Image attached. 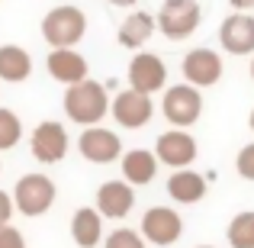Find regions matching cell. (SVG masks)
<instances>
[{"mask_svg": "<svg viewBox=\"0 0 254 248\" xmlns=\"http://www.w3.org/2000/svg\"><path fill=\"white\" fill-rule=\"evenodd\" d=\"M62 103H64V116L74 119L77 126H100V119L106 116V110H110L106 87L100 81H90V78L71 84L68 90H64Z\"/></svg>", "mask_w": 254, "mask_h": 248, "instance_id": "obj_1", "label": "cell"}, {"mask_svg": "<svg viewBox=\"0 0 254 248\" xmlns=\"http://www.w3.org/2000/svg\"><path fill=\"white\" fill-rule=\"evenodd\" d=\"M84 32H87V16L71 3L49 10L42 19V39L52 49H74L84 39Z\"/></svg>", "mask_w": 254, "mask_h": 248, "instance_id": "obj_2", "label": "cell"}, {"mask_svg": "<svg viewBox=\"0 0 254 248\" xmlns=\"http://www.w3.org/2000/svg\"><path fill=\"white\" fill-rule=\"evenodd\" d=\"M10 197H13V210H19L23 216H45L55 203L58 190L49 174H23Z\"/></svg>", "mask_w": 254, "mask_h": 248, "instance_id": "obj_3", "label": "cell"}, {"mask_svg": "<svg viewBox=\"0 0 254 248\" xmlns=\"http://www.w3.org/2000/svg\"><path fill=\"white\" fill-rule=\"evenodd\" d=\"M199 19H203V10H199L196 0H164L155 26L164 39L184 42V39H190L199 29Z\"/></svg>", "mask_w": 254, "mask_h": 248, "instance_id": "obj_4", "label": "cell"}, {"mask_svg": "<svg viewBox=\"0 0 254 248\" xmlns=\"http://www.w3.org/2000/svg\"><path fill=\"white\" fill-rule=\"evenodd\" d=\"M161 113H164V119H168L174 129H190V126L199 119V113H203V93H199L193 84H187V81L174 84V87L164 90Z\"/></svg>", "mask_w": 254, "mask_h": 248, "instance_id": "obj_5", "label": "cell"}, {"mask_svg": "<svg viewBox=\"0 0 254 248\" xmlns=\"http://www.w3.org/2000/svg\"><path fill=\"white\" fill-rule=\"evenodd\" d=\"M142 239L148 245H158V248H168L174 242H180V236H184V219H180L177 210H171V206H151V210H145L142 216Z\"/></svg>", "mask_w": 254, "mask_h": 248, "instance_id": "obj_6", "label": "cell"}, {"mask_svg": "<svg viewBox=\"0 0 254 248\" xmlns=\"http://www.w3.org/2000/svg\"><path fill=\"white\" fill-rule=\"evenodd\" d=\"M68 129H64L62 123H55V119H45V123H39L36 129H32L29 136V149H32V158L42 165H58L64 155H68Z\"/></svg>", "mask_w": 254, "mask_h": 248, "instance_id": "obj_7", "label": "cell"}, {"mask_svg": "<svg viewBox=\"0 0 254 248\" xmlns=\"http://www.w3.org/2000/svg\"><path fill=\"white\" fill-rule=\"evenodd\" d=\"M180 71H184V81L193 84L196 90H203V87H212L222 81V55H219L216 49H190L184 55V65H180Z\"/></svg>", "mask_w": 254, "mask_h": 248, "instance_id": "obj_8", "label": "cell"}, {"mask_svg": "<svg viewBox=\"0 0 254 248\" xmlns=\"http://www.w3.org/2000/svg\"><path fill=\"white\" fill-rule=\"evenodd\" d=\"M168 84V65H164L161 55L155 52H138L129 62V87L138 93H158Z\"/></svg>", "mask_w": 254, "mask_h": 248, "instance_id": "obj_9", "label": "cell"}, {"mask_svg": "<svg viewBox=\"0 0 254 248\" xmlns=\"http://www.w3.org/2000/svg\"><path fill=\"white\" fill-rule=\"evenodd\" d=\"M155 158L161 165L174 167V171L190 167L193 162H196V139H193L187 129H168V132H161L158 142H155Z\"/></svg>", "mask_w": 254, "mask_h": 248, "instance_id": "obj_10", "label": "cell"}, {"mask_svg": "<svg viewBox=\"0 0 254 248\" xmlns=\"http://www.w3.org/2000/svg\"><path fill=\"white\" fill-rule=\"evenodd\" d=\"M110 113L123 129H142L151 116H155V103H151L148 93H138V90H123L113 97L110 103Z\"/></svg>", "mask_w": 254, "mask_h": 248, "instance_id": "obj_11", "label": "cell"}, {"mask_svg": "<svg viewBox=\"0 0 254 248\" xmlns=\"http://www.w3.org/2000/svg\"><path fill=\"white\" fill-rule=\"evenodd\" d=\"M77 149H81V155L93 165H110V162H116V158H123V142H119V136L113 129H106V126H87L81 132V139H77Z\"/></svg>", "mask_w": 254, "mask_h": 248, "instance_id": "obj_12", "label": "cell"}, {"mask_svg": "<svg viewBox=\"0 0 254 248\" xmlns=\"http://www.w3.org/2000/svg\"><path fill=\"white\" fill-rule=\"evenodd\" d=\"M219 42L229 55H254V16L248 13H232L219 26Z\"/></svg>", "mask_w": 254, "mask_h": 248, "instance_id": "obj_13", "label": "cell"}, {"mask_svg": "<svg viewBox=\"0 0 254 248\" xmlns=\"http://www.w3.org/2000/svg\"><path fill=\"white\" fill-rule=\"evenodd\" d=\"M135 206V187L126 180H106L97 190V213L103 219H126Z\"/></svg>", "mask_w": 254, "mask_h": 248, "instance_id": "obj_14", "label": "cell"}, {"mask_svg": "<svg viewBox=\"0 0 254 248\" xmlns=\"http://www.w3.org/2000/svg\"><path fill=\"white\" fill-rule=\"evenodd\" d=\"M45 68L58 84L71 87L87 78V58L77 49H52L49 58H45Z\"/></svg>", "mask_w": 254, "mask_h": 248, "instance_id": "obj_15", "label": "cell"}, {"mask_svg": "<svg viewBox=\"0 0 254 248\" xmlns=\"http://www.w3.org/2000/svg\"><path fill=\"white\" fill-rule=\"evenodd\" d=\"M119 167H123L126 184L145 187V184H151L155 174H158V158H155V152H148V149H132V152H123Z\"/></svg>", "mask_w": 254, "mask_h": 248, "instance_id": "obj_16", "label": "cell"}, {"mask_svg": "<svg viewBox=\"0 0 254 248\" xmlns=\"http://www.w3.org/2000/svg\"><path fill=\"white\" fill-rule=\"evenodd\" d=\"M168 197L174 203H199V200L206 197V177L199 171H190V167H180V171H174L168 177Z\"/></svg>", "mask_w": 254, "mask_h": 248, "instance_id": "obj_17", "label": "cell"}, {"mask_svg": "<svg viewBox=\"0 0 254 248\" xmlns=\"http://www.w3.org/2000/svg\"><path fill=\"white\" fill-rule=\"evenodd\" d=\"M71 239L77 248H97L103 242V216L97 213V206H81L71 216Z\"/></svg>", "mask_w": 254, "mask_h": 248, "instance_id": "obj_18", "label": "cell"}, {"mask_svg": "<svg viewBox=\"0 0 254 248\" xmlns=\"http://www.w3.org/2000/svg\"><path fill=\"white\" fill-rule=\"evenodd\" d=\"M32 75V55L19 45H0V81L23 84Z\"/></svg>", "mask_w": 254, "mask_h": 248, "instance_id": "obj_19", "label": "cell"}, {"mask_svg": "<svg viewBox=\"0 0 254 248\" xmlns=\"http://www.w3.org/2000/svg\"><path fill=\"white\" fill-rule=\"evenodd\" d=\"M155 29H158L155 16L145 13V10H135L132 16L123 19V26H119V45H126V49H142Z\"/></svg>", "mask_w": 254, "mask_h": 248, "instance_id": "obj_20", "label": "cell"}, {"mask_svg": "<svg viewBox=\"0 0 254 248\" xmlns=\"http://www.w3.org/2000/svg\"><path fill=\"white\" fill-rule=\"evenodd\" d=\"M232 248H254V210H242L232 216L229 229H225Z\"/></svg>", "mask_w": 254, "mask_h": 248, "instance_id": "obj_21", "label": "cell"}, {"mask_svg": "<svg viewBox=\"0 0 254 248\" xmlns=\"http://www.w3.org/2000/svg\"><path fill=\"white\" fill-rule=\"evenodd\" d=\"M19 139H23V123H19V116L13 110H6V106H0V152L16 149Z\"/></svg>", "mask_w": 254, "mask_h": 248, "instance_id": "obj_22", "label": "cell"}, {"mask_svg": "<svg viewBox=\"0 0 254 248\" xmlns=\"http://www.w3.org/2000/svg\"><path fill=\"white\" fill-rule=\"evenodd\" d=\"M148 242L142 239V232H135V229H113L110 236H106V242L103 248H145Z\"/></svg>", "mask_w": 254, "mask_h": 248, "instance_id": "obj_23", "label": "cell"}, {"mask_svg": "<svg viewBox=\"0 0 254 248\" xmlns=\"http://www.w3.org/2000/svg\"><path fill=\"white\" fill-rule=\"evenodd\" d=\"M235 171L242 174L245 180H254V142L242 145V152L235 155Z\"/></svg>", "mask_w": 254, "mask_h": 248, "instance_id": "obj_24", "label": "cell"}, {"mask_svg": "<svg viewBox=\"0 0 254 248\" xmlns=\"http://www.w3.org/2000/svg\"><path fill=\"white\" fill-rule=\"evenodd\" d=\"M0 248H26V239L16 226H0Z\"/></svg>", "mask_w": 254, "mask_h": 248, "instance_id": "obj_25", "label": "cell"}, {"mask_svg": "<svg viewBox=\"0 0 254 248\" xmlns=\"http://www.w3.org/2000/svg\"><path fill=\"white\" fill-rule=\"evenodd\" d=\"M10 216H13V197L0 187V226L10 223Z\"/></svg>", "mask_w": 254, "mask_h": 248, "instance_id": "obj_26", "label": "cell"}, {"mask_svg": "<svg viewBox=\"0 0 254 248\" xmlns=\"http://www.w3.org/2000/svg\"><path fill=\"white\" fill-rule=\"evenodd\" d=\"M229 3L235 6L238 13H251V10H254V0H229Z\"/></svg>", "mask_w": 254, "mask_h": 248, "instance_id": "obj_27", "label": "cell"}, {"mask_svg": "<svg viewBox=\"0 0 254 248\" xmlns=\"http://www.w3.org/2000/svg\"><path fill=\"white\" fill-rule=\"evenodd\" d=\"M106 3H113V6H132V3H138V0H106Z\"/></svg>", "mask_w": 254, "mask_h": 248, "instance_id": "obj_28", "label": "cell"}, {"mask_svg": "<svg viewBox=\"0 0 254 248\" xmlns=\"http://www.w3.org/2000/svg\"><path fill=\"white\" fill-rule=\"evenodd\" d=\"M248 126H251V129H254V110H251V116H248Z\"/></svg>", "mask_w": 254, "mask_h": 248, "instance_id": "obj_29", "label": "cell"}, {"mask_svg": "<svg viewBox=\"0 0 254 248\" xmlns=\"http://www.w3.org/2000/svg\"><path fill=\"white\" fill-rule=\"evenodd\" d=\"M251 81H254V55H251Z\"/></svg>", "mask_w": 254, "mask_h": 248, "instance_id": "obj_30", "label": "cell"}, {"mask_svg": "<svg viewBox=\"0 0 254 248\" xmlns=\"http://www.w3.org/2000/svg\"><path fill=\"white\" fill-rule=\"evenodd\" d=\"M196 248H212V245H196Z\"/></svg>", "mask_w": 254, "mask_h": 248, "instance_id": "obj_31", "label": "cell"}]
</instances>
